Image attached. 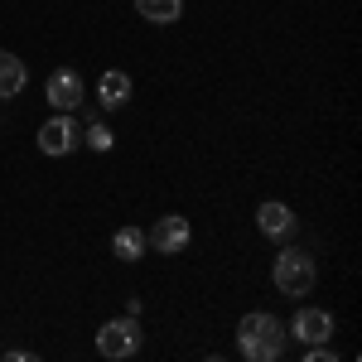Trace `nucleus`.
<instances>
[{
    "label": "nucleus",
    "mask_w": 362,
    "mask_h": 362,
    "mask_svg": "<svg viewBox=\"0 0 362 362\" xmlns=\"http://www.w3.org/2000/svg\"><path fill=\"white\" fill-rule=\"evenodd\" d=\"M285 343H290L285 319L266 314V309L242 314V324H237V353H242L247 362H276L280 353H285Z\"/></svg>",
    "instance_id": "1"
},
{
    "label": "nucleus",
    "mask_w": 362,
    "mask_h": 362,
    "mask_svg": "<svg viewBox=\"0 0 362 362\" xmlns=\"http://www.w3.org/2000/svg\"><path fill=\"white\" fill-rule=\"evenodd\" d=\"M271 280H276L280 295H290V300H305L309 290L319 285V266H314V256L300 247H285L276 256V266H271Z\"/></svg>",
    "instance_id": "2"
},
{
    "label": "nucleus",
    "mask_w": 362,
    "mask_h": 362,
    "mask_svg": "<svg viewBox=\"0 0 362 362\" xmlns=\"http://www.w3.org/2000/svg\"><path fill=\"white\" fill-rule=\"evenodd\" d=\"M140 343H145V334H140V324H136V314H121V319H107L102 329H97V353L102 358H136L140 353Z\"/></svg>",
    "instance_id": "3"
},
{
    "label": "nucleus",
    "mask_w": 362,
    "mask_h": 362,
    "mask_svg": "<svg viewBox=\"0 0 362 362\" xmlns=\"http://www.w3.org/2000/svg\"><path fill=\"white\" fill-rule=\"evenodd\" d=\"M78 140H83V126H78V116H73V112H54L44 126H39V150H44V155H54V160L73 155V150H78Z\"/></svg>",
    "instance_id": "4"
},
{
    "label": "nucleus",
    "mask_w": 362,
    "mask_h": 362,
    "mask_svg": "<svg viewBox=\"0 0 362 362\" xmlns=\"http://www.w3.org/2000/svg\"><path fill=\"white\" fill-rule=\"evenodd\" d=\"M334 314L329 309H314V305H305V309H295V319L285 324V334L295 338V343H305V348H314V343H334Z\"/></svg>",
    "instance_id": "5"
},
{
    "label": "nucleus",
    "mask_w": 362,
    "mask_h": 362,
    "mask_svg": "<svg viewBox=\"0 0 362 362\" xmlns=\"http://www.w3.org/2000/svg\"><path fill=\"white\" fill-rule=\"evenodd\" d=\"M44 97H49L54 112H78V107L87 102V87H83V78H78L73 68H54L49 83H44Z\"/></svg>",
    "instance_id": "6"
},
{
    "label": "nucleus",
    "mask_w": 362,
    "mask_h": 362,
    "mask_svg": "<svg viewBox=\"0 0 362 362\" xmlns=\"http://www.w3.org/2000/svg\"><path fill=\"white\" fill-rule=\"evenodd\" d=\"M295 208L290 203H280V198H266L261 208H256V232L266 237V242H290L295 237Z\"/></svg>",
    "instance_id": "7"
},
{
    "label": "nucleus",
    "mask_w": 362,
    "mask_h": 362,
    "mask_svg": "<svg viewBox=\"0 0 362 362\" xmlns=\"http://www.w3.org/2000/svg\"><path fill=\"white\" fill-rule=\"evenodd\" d=\"M150 237V251H165V256H179V251L194 242V227H189V218H179V213H169V218H160V223L145 232Z\"/></svg>",
    "instance_id": "8"
},
{
    "label": "nucleus",
    "mask_w": 362,
    "mask_h": 362,
    "mask_svg": "<svg viewBox=\"0 0 362 362\" xmlns=\"http://www.w3.org/2000/svg\"><path fill=\"white\" fill-rule=\"evenodd\" d=\"M97 102H102V112H121L131 102V78L121 68H107L102 83H97Z\"/></svg>",
    "instance_id": "9"
},
{
    "label": "nucleus",
    "mask_w": 362,
    "mask_h": 362,
    "mask_svg": "<svg viewBox=\"0 0 362 362\" xmlns=\"http://www.w3.org/2000/svg\"><path fill=\"white\" fill-rule=\"evenodd\" d=\"M29 83V68L20 54H10V49H0V102H10V97H20Z\"/></svg>",
    "instance_id": "10"
},
{
    "label": "nucleus",
    "mask_w": 362,
    "mask_h": 362,
    "mask_svg": "<svg viewBox=\"0 0 362 362\" xmlns=\"http://www.w3.org/2000/svg\"><path fill=\"white\" fill-rule=\"evenodd\" d=\"M112 251H116V261H140V256L150 251V237H145L140 227H121L112 237Z\"/></svg>",
    "instance_id": "11"
},
{
    "label": "nucleus",
    "mask_w": 362,
    "mask_h": 362,
    "mask_svg": "<svg viewBox=\"0 0 362 362\" xmlns=\"http://www.w3.org/2000/svg\"><path fill=\"white\" fill-rule=\"evenodd\" d=\"M136 15L150 25H174L184 15V0H136Z\"/></svg>",
    "instance_id": "12"
},
{
    "label": "nucleus",
    "mask_w": 362,
    "mask_h": 362,
    "mask_svg": "<svg viewBox=\"0 0 362 362\" xmlns=\"http://www.w3.org/2000/svg\"><path fill=\"white\" fill-rule=\"evenodd\" d=\"M83 140H87V145H92V150H97V155H107V150H112V145H116V136H112V131H107V126H102V121H92V126H87V131H83Z\"/></svg>",
    "instance_id": "13"
}]
</instances>
